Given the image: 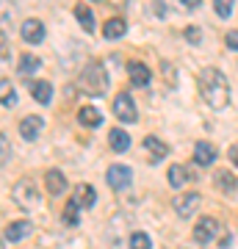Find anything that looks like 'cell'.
<instances>
[{
    "mask_svg": "<svg viewBox=\"0 0 238 249\" xmlns=\"http://www.w3.org/2000/svg\"><path fill=\"white\" fill-rule=\"evenodd\" d=\"M128 75H130V83L136 86V89H144V86L150 83V78H152L150 70H147L141 61H130V64H128Z\"/></svg>",
    "mask_w": 238,
    "mask_h": 249,
    "instance_id": "9a60e30c",
    "label": "cell"
},
{
    "mask_svg": "<svg viewBox=\"0 0 238 249\" xmlns=\"http://www.w3.org/2000/svg\"><path fill=\"white\" fill-rule=\"evenodd\" d=\"M200 94L213 111H224L230 106V83L227 75L216 67H208V70L200 72Z\"/></svg>",
    "mask_w": 238,
    "mask_h": 249,
    "instance_id": "6da1fadb",
    "label": "cell"
},
{
    "mask_svg": "<svg viewBox=\"0 0 238 249\" xmlns=\"http://www.w3.org/2000/svg\"><path fill=\"white\" fill-rule=\"evenodd\" d=\"M39 67H42V61H39V55L34 53H25L22 58H19V75H34V72H39Z\"/></svg>",
    "mask_w": 238,
    "mask_h": 249,
    "instance_id": "603a6c76",
    "label": "cell"
},
{
    "mask_svg": "<svg viewBox=\"0 0 238 249\" xmlns=\"http://www.w3.org/2000/svg\"><path fill=\"white\" fill-rule=\"evenodd\" d=\"M114 114H116V119H122L125 124L139 122V111H136V103H133V97L128 94V91H119V94L114 97Z\"/></svg>",
    "mask_w": 238,
    "mask_h": 249,
    "instance_id": "277c9868",
    "label": "cell"
},
{
    "mask_svg": "<svg viewBox=\"0 0 238 249\" xmlns=\"http://www.w3.org/2000/svg\"><path fill=\"white\" fill-rule=\"evenodd\" d=\"M180 3H183L185 9H197V6H200V3H202V0H180Z\"/></svg>",
    "mask_w": 238,
    "mask_h": 249,
    "instance_id": "d6a6232c",
    "label": "cell"
},
{
    "mask_svg": "<svg viewBox=\"0 0 238 249\" xmlns=\"http://www.w3.org/2000/svg\"><path fill=\"white\" fill-rule=\"evenodd\" d=\"M44 130V119L42 116H25L22 122H19V136L25 139V142H36Z\"/></svg>",
    "mask_w": 238,
    "mask_h": 249,
    "instance_id": "30bf717a",
    "label": "cell"
},
{
    "mask_svg": "<svg viewBox=\"0 0 238 249\" xmlns=\"http://www.w3.org/2000/svg\"><path fill=\"white\" fill-rule=\"evenodd\" d=\"M75 19H78L80 25H83V31H94V14H92V9H89L86 3H78L75 6Z\"/></svg>",
    "mask_w": 238,
    "mask_h": 249,
    "instance_id": "7402d4cb",
    "label": "cell"
},
{
    "mask_svg": "<svg viewBox=\"0 0 238 249\" xmlns=\"http://www.w3.org/2000/svg\"><path fill=\"white\" fill-rule=\"evenodd\" d=\"M125 31H128V25H125L122 17H111L106 25H103V36H106V39H119V36H125Z\"/></svg>",
    "mask_w": 238,
    "mask_h": 249,
    "instance_id": "44dd1931",
    "label": "cell"
},
{
    "mask_svg": "<svg viewBox=\"0 0 238 249\" xmlns=\"http://www.w3.org/2000/svg\"><path fill=\"white\" fill-rule=\"evenodd\" d=\"M219 230H221L219 219H213V216H202V219L194 224V241H197V244H213V241L219 238Z\"/></svg>",
    "mask_w": 238,
    "mask_h": 249,
    "instance_id": "5b68a950",
    "label": "cell"
},
{
    "mask_svg": "<svg viewBox=\"0 0 238 249\" xmlns=\"http://www.w3.org/2000/svg\"><path fill=\"white\" fill-rule=\"evenodd\" d=\"M191 180H194V172H188V166H183V163H172L169 166V186L172 188H183Z\"/></svg>",
    "mask_w": 238,
    "mask_h": 249,
    "instance_id": "7c38bea8",
    "label": "cell"
},
{
    "mask_svg": "<svg viewBox=\"0 0 238 249\" xmlns=\"http://www.w3.org/2000/svg\"><path fill=\"white\" fill-rule=\"evenodd\" d=\"M19 34H22V39H25L28 45H42V42H44V22H42V19L31 17V19L22 22Z\"/></svg>",
    "mask_w": 238,
    "mask_h": 249,
    "instance_id": "9c48e42d",
    "label": "cell"
},
{
    "mask_svg": "<svg viewBox=\"0 0 238 249\" xmlns=\"http://www.w3.org/2000/svg\"><path fill=\"white\" fill-rule=\"evenodd\" d=\"M31 94H34L36 103L47 106V103H50V97H53V86H50L47 80H36V83H31Z\"/></svg>",
    "mask_w": 238,
    "mask_h": 249,
    "instance_id": "ffe728a7",
    "label": "cell"
},
{
    "mask_svg": "<svg viewBox=\"0 0 238 249\" xmlns=\"http://www.w3.org/2000/svg\"><path fill=\"white\" fill-rule=\"evenodd\" d=\"M108 144H111L114 152H128L130 150V136L125 133L122 127H114V130L108 133Z\"/></svg>",
    "mask_w": 238,
    "mask_h": 249,
    "instance_id": "d6986e66",
    "label": "cell"
},
{
    "mask_svg": "<svg viewBox=\"0 0 238 249\" xmlns=\"http://www.w3.org/2000/svg\"><path fill=\"white\" fill-rule=\"evenodd\" d=\"M200 202H202V196L197 194V191H188V194L175 196V199H172V208H175V213L180 216V219H188V216L197 213Z\"/></svg>",
    "mask_w": 238,
    "mask_h": 249,
    "instance_id": "8992f818",
    "label": "cell"
},
{
    "mask_svg": "<svg viewBox=\"0 0 238 249\" xmlns=\"http://www.w3.org/2000/svg\"><path fill=\"white\" fill-rule=\"evenodd\" d=\"M11 199L17 208L22 211H34L36 205H39V188L31 183V180H17L14 188H11Z\"/></svg>",
    "mask_w": 238,
    "mask_h": 249,
    "instance_id": "3957f363",
    "label": "cell"
},
{
    "mask_svg": "<svg viewBox=\"0 0 238 249\" xmlns=\"http://www.w3.org/2000/svg\"><path fill=\"white\" fill-rule=\"evenodd\" d=\"M44 186H47V194L61 196L64 191H67V178H64V172L47 169V172H44Z\"/></svg>",
    "mask_w": 238,
    "mask_h": 249,
    "instance_id": "8fae6325",
    "label": "cell"
},
{
    "mask_svg": "<svg viewBox=\"0 0 238 249\" xmlns=\"http://www.w3.org/2000/svg\"><path fill=\"white\" fill-rule=\"evenodd\" d=\"M0 47H3V64H9V39H6V34L0 39Z\"/></svg>",
    "mask_w": 238,
    "mask_h": 249,
    "instance_id": "1f68e13d",
    "label": "cell"
},
{
    "mask_svg": "<svg viewBox=\"0 0 238 249\" xmlns=\"http://www.w3.org/2000/svg\"><path fill=\"white\" fill-rule=\"evenodd\" d=\"M183 36L191 42V45H200V42H202V34H200V28H197V25H188L183 31Z\"/></svg>",
    "mask_w": 238,
    "mask_h": 249,
    "instance_id": "83f0119b",
    "label": "cell"
},
{
    "mask_svg": "<svg viewBox=\"0 0 238 249\" xmlns=\"http://www.w3.org/2000/svg\"><path fill=\"white\" fill-rule=\"evenodd\" d=\"M17 103V94H14V89H9V80L3 78V108H11Z\"/></svg>",
    "mask_w": 238,
    "mask_h": 249,
    "instance_id": "4316f807",
    "label": "cell"
},
{
    "mask_svg": "<svg viewBox=\"0 0 238 249\" xmlns=\"http://www.w3.org/2000/svg\"><path fill=\"white\" fill-rule=\"evenodd\" d=\"M28 235H34V222H28V219L9 222L6 224V230H3V238L9 241V244H17V241L28 238Z\"/></svg>",
    "mask_w": 238,
    "mask_h": 249,
    "instance_id": "ba28073f",
    "label": "cell"
},
{
    "mask_svg": "<svg viewBox=\"0 0 238 249\" xmlns=\"http://www.w3.org/2000/svg\"><path fill=\"white\" fill-rule=\"evenodd\" d=\"M78 89L89 97H100V94H106L108 91V75L106 70L100 67V64H89L83 75L78 78Z\"/></svg>",
    "mask_w": 238,
    "mask_h": 249,
    "instance_id": "7a4b0ae2",
    "label": "cell"
},
{
    "mask_svg": "<svg viewBox=\"0 0 238 249\" xmlns=\"http://www.w3.org/2000/svg\"><path fill=\"white\" fill-rule=\"evenodd\" d=\"M80 205L75 202V199H70V202L64 205V224H70V227H78L80 222V211H78Z\"/></svg>",
    "mask_w": 238,
    "mask_h": 249,
    "instance_id": "cb8c5ba5",
    "label": "cell"
},
{
    "mask_svg": "<svg viewBox=\"0 0 238 249\" xmlns=\"http://www.w3.org/2000/svg\"><path fill=\"white\" fill-rule=\"evenodd\" d=\"M0 147H3V163H9L11 152H9V136H0Z\"/></svg>",
    "mask_w": 238,
    "mask_h": 249,
    "instance_id": "f546056e",
    "label": "cell"
},
{
    "mask_svg": "<svg viewBox=\"0 0 238 249\" xmlns=\"http://www.w3.org/2000/svg\"><path fill=\"white\" fill-rule=\"evenodd\" d=\"M144 150L150 155V163H158V160L166 158L169 147H166V142H161L158 136H147V139H144Z\"/></svg>",
    "mask_w": 238,
    "mask_h": 249,
    "instance_id": "4fadbf2b",
    "label": "cell"
},
{
    "mask_svg": "<svg viewBox=\"0 0 238 249\" xmlns=\"http://www.w3.org/2000/svg\"><path fill=\"white\" fill-rule=\"evenodd\" d=\"M106 180L114 191H125V188L133 183V172H130V166H125V163H114V166L108 169Z\"/></svg>",
    "mask_w": 238,
    "mask_h": 249,
    "instance_id": "52a82bcc",
    "label": "cell"
},
{
    "mask_svg": "<svg viewBox=\"0 0 238 249\" xmlns=\"http://www.w3.org/2000/svg\"><path fill=\"white\" fill-rule=\"evenodd\" d=\"M213 183L219 186L221 194H236V188H238V180L233 178V172H227V169L216 172V175H213Z\"/></svg>",
    "mask_w": 238,
    "mask_h": 249,
    "instance_id": "e0dca14e",
    "label": "cell"
},
{
    "mask_svg": "<svg viewBox=\"0 0 238 249\" xmlns=\"http://www.w3.org/2000/svg\"><path fill=\"white\" fill-rule=\"evenodd\" d=\"M227 158H230V163H233V166H238V142L233 144V147H230V152H227Z\"/></svg>",
    "mask_w": 238,
    "mask_h": 249,
    "instance_id": "4dcf8cb0",
    "label": "cell"
},
{
    "mask_svg": "<svg viewBox=\"0 0 238 249\" xmlns=\"http://www.w3.org/2000/svg\"><path fill=\"white\" fill-rule=\"evenodd\" d=\"M130 249H152V241L147 232H133L130 235Z\"/></svg>",
    "mask_w": 238,
    "mask_h": 249,
    "instance_id": "d4e9b609",
    "label": "cell"
},
{
    "mask_svg": "<svg viewBox=\"0 0 238 249\" xmlns=\"http://www.w3.org/2000/svg\"><path fill=\"white\" fill-rule=\"evenodd\" d=\"M78 122L83 124V127H100V124H103V114H100L94 106H83L78 111Z\"/></svg>",
    "mask_w": 238,
    "mask_h": 249,
    "instance_id": "ac0fdd59",
    "label": "cell"
},
{
    "mask_svg": "<svg viewBox=\"0 0 238 249\" xmlns=\"http://www.w3.org/2000/svg\"><path fill=\"white\" fill-rule=\"evenodd\" d=\"M216 147H213L211 142H197L194 147V163H200V166H211V163H216Z\"/></svg>",
    "mask_w": 238,
    "mask_h": 249,
    "instance_id": "5bb4252c",
    "label": "cell"
},
{
    "mask_svg": "<svg viewBox=\"0 0 238 249\" xmlns=\"http://www.w3.org/2000/svg\"><path fill=\"white\" fill-rule=\"evenodd\" d=\"M72 199L80 205V208H92V205L97 202V191L89 186V183H80L78 188H75V194H72Z\"/></svg>",
    "mask_w": 238,
    "mask_h": 249,
    "instance_id": "2e32d148",
    "label": "cell"
},
{
    "mask_svg": "<svg viewBox=\"0 0 238 249\" xmlns=\"http://www.w3.org/2000/svg\"><path fill=\"white\" fill-rule=\"evenodd\" d=\"M233 6H236V0H213V9L221 19H227L233 14Z\"/></svg>",
    "mask_w": 238,
    "mask_h": 249,
    "instance_id": "484cf974",
    "label": "cell"
},
{
    "mask_svg": "<svg viewBox=\"0 0 238 249\" xmlns=\"http://www.w3.org/2000/svg\"><path fill=\"white\" fill-rule=\"evenodd\" d=\"M224 42H227L230 50H238V31H230V34L224 36Z\"/></svg>",
    "mask_w": 238,
    "mask_h": 249,
    "instance_id": "f1b7e54d",
    "label": "cell"
}]
</instances>
